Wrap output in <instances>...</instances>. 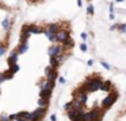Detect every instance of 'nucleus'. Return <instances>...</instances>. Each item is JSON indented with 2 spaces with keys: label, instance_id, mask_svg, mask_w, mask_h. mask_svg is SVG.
<instances>
[{
  "label": "nucleus",
  "instance_id": "f257e3e1",
  "mask_svg": "<svg viewBox=\"0 0 126 121\" xmlns=\"http://www.w3.org/2000/svg\"><path fill=\"white\" fill-rule=\"evenodd\" d=\"M118 99L117 85L99 73H92L71 90L64 113L69 121H102Z\"/></svg>",
  "mask_w": 126,
  "mask_h": 121
},
{
  "label": "nucleus",
  "instance_id": "f03ea898",
  "mask_svg": "<svg viewBox=\"0 0 126 121\" xmlns=\"http://www.w3.org/2000/svg\"><path fill=\"white\" fill-rule=\"evenodd\" d=\"M15 27V12L11 5L0 1V56L7 54Z\"/></svg>",
  "mask_w": 126,
  "mask_h": 121
},
{
  "label": "nucleus",
  "instance_id": "7ed1b4c3",
  "mask_svg": "<svg viewBox=\"0 0 126 121\" xmlns=\"http://www.w3.org/2000/svg\"><path fill=\"white\" fill-rule=\"evenodd\" d=\"M111 121H126V99L117 109V112H115V114H114Z\"/></svg>",
  "mask_w": 126,
  "mask_h": 121
},
{
  "label": "nucleus",
  "instance_id": "20e7f679",
  "mask_svg": "<svg viewBox=\"0 0 126 121\" xmlns=\"http://www.w3.org/2000/svg\"><path fill=\"white\" fill-rule=\"evenodd\" d=\"M87 12L90 13V15H94V5H92V4H90V5H88V8H87Z\"/></svg>",
  "mask_w": 126,
  "mask_h": 121
},
{
  "label": "nucleus",
  "instance_id": "39448f33",
  "mask_svg": "<svg viewBox=\"0 0 126 121\" xmlns=\"http://www.w3.org/2000/svg\"><path fill=\"white\" fill-rule=\"evenodd\" d=\"M81 50L85 51V50H87V46H85V44H81Z\"/></svg>",
  "mask_w": 126,
  "mask_h": 121
}]
</instances>
